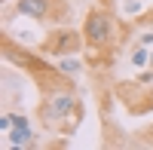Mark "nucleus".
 Masks as SVG:
<instances>
[{
    "mask_svg": "<svg viewBox=\"0 0 153 150\" xmlns=\"http://www.w3.org/2000/svg\"><path fill=\"white\" fill-rule=\"evenodd\" d=\"M43 129L55 132V135H71L76 129V123L83 117V104L76 95V86L71 77L58 74L55 68L43 77V89H40V107H37Z\"/></svg>",
    "mask_w": 153,
    "mask_h": 150,
    "instance_id": "1",
    "label": "nucleus"
},
{
    "mask_svg": "<svg viewBox=\"0 0 153 150\" xmlns=\"http://www.w3.org/2000/svg\"><path fill=\"white\" fill-rule=\"evenodd\" d=\"M83 37H86V46L92 49V52H104V49H110L113 46V37H117V28H113L110 12L89 9V16L83 22Z\"/></svg>",
    "mask_w": 153,
    "mask_h": 150,
    "instance_id": "2",
    "label": "nucleus"
},
{
    "mask_svg": "<svg viewBox=\"0 0 153 150\" xmlns=\"http://www.w3.org/2000/svg\"><path fill=\"white\" fill-rule=\"evenodd\" d=\"M16 16L46 25H61L68 19V0H16Z\"/></svg>",
    "mask_w": 153,
    "mask_h": 150,
    "instance_id": "3",
    "label": "nucleus"
},
{
    "mask_svg": "<svg viewBox=\"0 0 153 150\" xmlns=\"http://www.w3.org/2000/svg\"><path fill=\"white\" fill-rule=\"evenodd\" d=\"M83 46H86L83 31H74V28H55V31H52V34H49L46 40H43L40 52H43V55L65 58V55H76Z\"/></svg>",
    "mask_w": 153,
    "mask_h": 150,
    "instance_id": "4",
    "label": "nucleus"
},
{
    "mask_svg": "<svg viewBox=\"0 0 153 150\" xmlns=\"http://www.w3.org/2000/svg\"><path fill=\"white\" fill-rule=\"evenodd\" d=\"M6 144H9V147H34L31 120L25 117V114H16V126L6 132Z\"/></svg>",
    "mask_w": 153,
    "mask_h": 150,
    "instance_id": "5",
    "label": "nucleus"
},
{
    "mask_svg": "<svg viewBox=\"0 0 153 150\" xmlns=\"http://www.w3.org/2000/svg\"><path fill=\"white\" fill-rule=\"evenodd\" d=\"M55 71H58V74H65V77H76V74L83 71V65H80V61H76L74 55H65V58H58Z\"/></svg>",
    "mask_w": 153,
    "mask_h": 150,
    "instance_id": "6",
    "label": "nucleus"
},
{
    "mask_svg": "<svg viewBox=\"0 0 153 150\" xmlns=\"http://www.w3.org/2000/svg\"><path fill=\"white\" fill-rule=\"evenodd\" d=\"M132 65H135V68L150 65V46H144V43H138V46H135V52H132Z\"/></svg>",
    "mask_w": 153,
    "mask_h": 150,
    "instance_id": "7",
    "label": "nucleus"
},
{
    "mask_svg": "<svg viewBox=\"0 0 153 150\" xmlns=\"http://www.w3.org/2000/svg\"><path fill=\"white\" fill-rule=\"evenodd\" d=\"M123 9H126V12H141V9H144V3H141V0H129Z\"/></svg>",
    "mask_w": 153,
    "mask_h": 150,
    "instance_id": "8",
    "label": "nucleus"
},
{
    "mask_svg": "<svg viewBox=\"0 0 153 150\" xmlns=\"http://www.w3.org/2000/svg\"><path fill=\"white\" fill-rule=\"evenodd\" d=\"M138 43H144V46H153V31H144L141 37H138Z\"/></svg>",
    "mask_w": 153,
    "mask_h": 150,
    "instance_id": "9",
    "label": "nucleus"
},
{
    "mask_svg": "<svg viewBox=\"0 0 153 150\" xmlns=\"http://www.w3.org/2000/svg\"><path fill=\"white\" fill-rule=\"evenodd\" d=\"M150 65H153V52H150Z\"/></svg>",
    "mask_w": 153,
    "mask_h": 150,
    "instance_id": "10",
    "label": "nucleus"
}]
</instances>
